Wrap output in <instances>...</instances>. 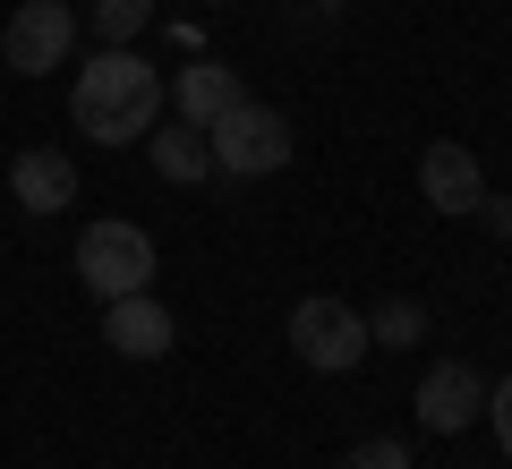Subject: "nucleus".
<instances>
[{
	"mask_svg": "<svg viewBox=\"0 0 512 469\" xmlns=\"http://www.w3.org/2000/svg\"><path fill=\"white\" fill-rule=\"evenodd\" d=\"M163 77H154V60H137L128 43H103V52L77 69L69 86V120L86 128L94 145H137L154 137V120H163Z\"/></svg>",
	"mask_w": 512,
	"mask_h": 469,
	"instance_id": "obj_1",
	"label": "nucleus"
},
{
	"mask_svg": "<svg viewBox=\"0 0 512 469\" xmlns=\"http://www.w3.org/2000/svg\"><path fill=\"white\" fill-rule=\"evenodd\" d=\"M205 145H214V171H231V180H274L291 163V120L274 103H231L205 128Z\"/></svg>",
	"mask_w": 512,
	"mask_h": 469,
	"instance_id": "obj_2",
	"label": "nucleus"
},
{
	"mask_svg": "<svg viewBox=\"0 0 512 469\" xmlns=\"http://www.w3.org/2000/svg\"><path fill=\"white\" fill-rule=\"evenodd\" d=\"M77 273H86L94 299H128V290H154V239L137 231V222L103 214V222H86V239H77Z\"/></svg>",
	"mask_w": 512,
	"mask_h": 469,
	"instance_id": "obj_3",
	"label": "nucleus"
},
{
	"mask_svg": "<svg viewBox=\"0 0 512 469\" xmlns=\"http://www.w3.org/2000/svg\"><path fill=\"white\" fill-rule=\"evenodd\" d=\"M69 52H77V9L69 0H18V18L0 26V60H9L18 77L69 69Z\"/></svg>",
	"mask_w": 512,
	"mask_h": 469,
	"instance_id": "obj_4",
	"label": "nucleus"
},
{
	"mask_svg": "<svg viewBox=\"0 0 512 469\" xmlns=\"http://www.w3.org/2000/svg\"><path fill=\"white\" fill-rule=\"evenodd\" d=\"M291 350L316 367V376H342V367H359V350H367V316L350 299H299L291 307Z\"/></svg>",
	"mask_w": 512,
	"mask_h": 469,
	"instance_id": "obj_5",
	"label": "nucleus"
},
{
	"mask_svg": "<svg viewBox=\"0 0 512 469\" xmlns=\"http://www.w3.org/2000/svg\"><path fill=\"white\" fill-rule=\"evenodd\" d=\"M410 410H419L427 435H461L470 418H487V376L461 367V359H436V367L419 376V401H410Z\"/></svg>",
	"mask_w": 512,
	"mask_h": 469,
	"instance_id": "obj_6",
	"label": "nucleus"
},
{
	"mask_svg": "<svg viewBox=\"0 0 512 469\" xmlns=\"http://www.w3.org/2000/svg\"><path fill=\"white\" fill-rule=\"evenodd\" d=\"M419 197L427 214H478V197H487V171H478V154L461 137H436L419 154Z\"/></svg>",
	"mask_w": 512,
	"mask_h": 469,
	"instance_id": "obj_7",
	"label": "nucleus"
},
{
	"mask_svg": "<svg viewBox=\"0 0 512 469\" xmlns=\"http://www.w3.org/2000/svg\"><path fill=\"white\" fill-rule=\"evenodd\" d=\"M103 342L120 359H163L171 350V307L154 290H128V299H103Z\"/></svg>",
	"mask_w": 512,
	"mask_h": 469,
	"instance_id": "obj_8",
	"label": "nucleus"
},
{
	"mask_svg": "<svg viewBox=\"0 0 512 469\" xmlns=\"http://www.w3.org/2000/svg\"><path fill=\"white\" fill-rule=\"evenodd\" d=\"M9 197L26 205V214H69L77 205V171L60 145H26L18 163H9Z\"/></svg>",
	"mask_w": 512,
	"mask_h": 469,
	"instance_id": "obj_9",
	"label": "nucleus"
},
{
	"mask_svg": "<svg viewBox=\"0 0 512 469\" xmlns=\"http://www.w3.org/2000/svg\"><path fill=\"white\" fill-rule=\"evenodd\" d=\"M171 103H180L188 128H214L222 111L248 103V94H239V69H222V60H188V69L171 77Z\"/></svg>",
	"mask_w": 512,
	"mask_h": 469,
	"instance_id": "obj_10",
	"label": "nucleus"
},
{
	"mask_svg": "<svg viewBox=\"0 0 512 469\" xmlns=\"http://www.w3.org/2000/svg\"><path fill=\"white\" fill-rule=\"evenodd\" d=\"M146 145H154V171H163L171 188H197L205 171H214V145H205V128H188V120H171V128L154 120Z\"/></svg>",
	"mask_w": 512,
	"mask_h": 469,
	"instance_id": "obj_11",
	"label": "nucleus"
},
{
	"mask_svg": "<svg viewBox=\"0 0 512 469\" xmlns=\"http://www.w3.org/2000/svg\"><path fill=\"white\" fill-rule=\"evenodd\" d=\"M427 333V307L419 299H384L376 316H367V350H410Z\"/></svg>",
	"mask_w": 512,
	"mask_h": 469,
	"instance_id": "obj_12",
	"label": "nucleus"
},
{
	"mask_svg": "<svg viewBox=\"0 0 512 469\" xmlns=\"http://www.w3.org/2000/svg\"><path fill=\"white\" fill-rule=\"evenodd\" d=\"M154 26V0H94V35L103 43H137Z\"/></svg>",
	"mask_w": 512,
	"mask_h": 469,
	"instance_id": "obj_13",
	"label": "nucleus"
},
{
	"mask_svg": "<svg viewBox=\"0 0 512 469\" xmlns=\"http://www.w3.org/2000/svg\"><path fill=\"white\" fill-rule=\"evenodd\" d=\"M342 469H410V444H393V435H367V444H350Z\"/></svg>",
	"mask_w": 512,
	"mask_h": 469,
	"instance_id": "obj_14",
	"label": "nucleus"
},
{
	"mask_svg": "<svg viewBox=\"0 0 512 469\" xmlns=\"http://www.w3.org/2000/svg\"><path fill=\"white\" fill-rule=\"evenodd\" d=\"M487 418H495V444H504V461H512V376L487 393Z\"/></svg>",
	"mask_w": 512,
	"mask_h": 469,
	"instance_id": "obj_15",
	"label": "nucleus"
},
{
	"mask_svg": "<svg viewBox=\"0 0 512 469\" xmlns=\"http://www.w3.org/2000/svg\"><path fill=\"white\" fill-rule=\"evenodd\" d=\"M478 222H487L495 239H512V197H478Z\"/></svg>",
	"mask_w": 512,
	"mask_h": 469,
	"instance_id": "obj_16",
	"label": "nucleus"
},
{
	"mask_svg": "<svg viewBox=\"0 0 512 469\" xmlns=\"http://www.w3.org/2000/svg\"><path fill=\"white\" fill-rule=\"evenodd\" d=\"M205 9H222V0H205Z\"/></svg>",
	"mask_w": 512,
	"mask_h": 469,
	"instance_id": "obj_17",
	"label": "nucleus"
}]
</instances>
